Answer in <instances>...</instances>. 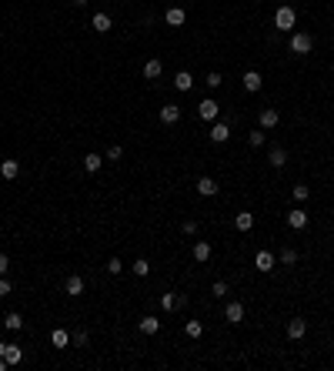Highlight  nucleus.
Here are the masks:
<instances>
[{
  "mask_svg": "<svg viewBox=\"0 0 334 371\" xmlns=\"http://www.w3.org/2000/svg\"><path fill=\"white\" fill-rule=\"evenodd\" d=\"M294 24H297V14H294V7H278L274 10V30H284V33H291L294 30Z\"/></svg>",
  "mask_w": 334,
  "mask_h": 371,
  "instance_id": "obj_1",
  "label": "nucleus"
},
{
  "mask_svg": "<svg viewBox=\"0 0 334 371\" xmlns=\"http://www.w3.org/2000/svg\"><path fill=\"white\" fill-rule=\"evenodd\" d=\"M291 50H294V54H311V50H314V37H311V33H291Z\"/></svg>",
  "mask_w": 334,
  "mask_h": 371,
  "instance_id": "obj_2",
  "label": "nucleus"
},
{
  "mask_svg": "<svg viewBox=\"0 0 334 371\" xmlns=\"http://www.w3.org/2000/svg\"><path fill=\"white\" fill-rule=\"evenodd\" d=\"M197 111H201V117H204V121H217V117H221V104H217L214 97H204Z\"/></svg>",
  "mask_w": 334,
  "mask_h": 371,
  "instance_id": "obj_3",
  "label": "nucleus"
},
{
  "mask_svg": "<svg viewBox=\"0 0 334 371\" xmlns=\"http://www.w3.org/2000/svg\"><path fill=\"white\" fill-rule=\"evenodd\" d=\"M0 358H4L7 364H20L24 351H20V345H7V341H0Z\"/></svg>",
  "mask_w": 334,
  "mask_h": 371,
  "instance_id": "obj_4",
  "label": "nucleus"
},
{
  "mask_svg": "<svg viewBox=\"0 0 334 371\" xmlns=\"http://www.w3.org/2000/svg\"><path fill=\"white\" fill-rule=\"evenodd\" d=\"M207 138L214 141V144H224V141L231 138V124H227V121H214V127H211V134H207Z\"/></svg>",
  "mask_w": 334,
  "mask_h": 371,
  "instance_id": "obj_5",
  "label": "nucleus"
},
{
  "mask_svg": "<svg viewBox=\"0 0 334 371\" xmlns=\"http://www.w3.org/2000/svg\"><path fill=\"white\" fill-rule=\"evenodd\" d=\"M224 321L227 324H241L244 321V305H241V301H231V305L224 308Z\"/></svg>",
  "mask_w": 334,
  "mask_h": 371,
  "instance_id": "obj_6",
  "label": "nucleus"
},
{
  "mask_svg": "<svg viewBox=\"0 0 334 371\" xmlns=\"http://www.w3.org/2000/svg\"><path fill=\"white\" fill-rule=\"evenodd\" d=\"M308 211L304 208H294V211H287V224L294 227V231H304V227H308Z\"/></svg>",
  "mask_w": 334,
  "mask_h": 371,
  "instance_id": "obj_7",
  "label": "nucleus"
},
{
  "mask_svg": "<svg viewBox=\"0 0 334 371\" xmlns=\"http://www.w3.org/2000/svg\"><path fill=\"white\" fill-rule=\"evenodd\" d=\"M84 288H87V284H84V278H80V275H71V278L64 281V294H71V298L84 294Z\"/></svg>",
  "mask_w": 334,
  "mask_h": 371,
  "instance_id": "obj_8",
  "label": "nucleus"
},
{
  "mask_svg": "<svg viewBox=\"0 0 334 371\" xmlns=\"http://www.w3.org/2000/svg\"><path fill=\"white\" fill-rule=\"evenodd\" d=\"M194 187H197V194H201V197H214V194L221 191L214 178H197V184H194Z\"/></svg>",
  "mask_w": 334,
  "mask_h": 371,
  "instance_id": "obj_9",
  "label": "nucleus"
},
{
  "mask_svg": "<svg viewBox=\"0 0 334 371\" xmlns=\"http://www.w3.org/2000/svg\"><path fill=\"white\" fill-rule=\"evenodd\" d=\"M304 334H308V324H304L301 318H294V321H287V338H291V341H301Z\"/></svg>",
  "mask_w": 334,
  "mask_h": 371,
  "instance_id": "obj_10",
  "label": "nucleus"
},
{
  "mask_svg": "<svg viewBox=\"0 0 334 371\" xmlns=\"http://www.w3.org/2000/svg\"><path fill=\"white\" fill-rule=\"evenodd\" d=\"M254 267H257V271H264V275H268V271H274V254H271V251H257Z\"/></svg>",
  "mask_w": 334,
  "mask_h": 371,
  "instance_id": "obj_11",
  "label": "nucleus"
},
{
  "mask_svg": "<svg viewBox=\"0 0 334 371\" xmlns=\"http://www.w3.org/2000/svg\"><path fill=\"white\" fill-rule=\"evenodd\" d=\"M261 84H264V77L257 71H247L244 74V90H247V94H257V90H261Z\"/></svg>",
  "mask_w": 334,
  "mask_h": 371,
  "instance_id": "obj_12",
  "label": "nucleus"
},
{
  "mask_svg": "<svg viewBox=\"0 0 334 371\" xmlns=\"http://www.w3.org/2000/svg\"><path fill=\"white\" fill-rule=\"evenodd\" d=\"M177 121H181V107H177V104L160 107V124H177Z\"/></svg>",
  "mask_w": 334,
  "mask_h": 371,
  "instance_id": "obj_13",
  "label": "nucleus"
},
{
  "mask_svg": "<svg viewBox=\"0 0 334 371\" xmlns=\"http://www.w3.org/2000/svg\"><path fill=\"white\" fill-rule=\"evenodd\" d=\"M278 121H281V114L274 111V107H264V111H261V127H264V130L278 127Z\"/></svg>",
  "mask_w": 334,
  "mask_h": 371,
  "instance_id": "obj_14",
  "label": "nucleus"
},
{
  "mask_svg": "<svg viewBox=\"0 0 334 371\" xmlns=\"http://www.w3.org/2000/svg\"><path fill=\"white\" fill-rule=\"evenodd\" d=\"M20 174V161H0V178L4 181H14Z\"/></svg>",
  "mask_w": 334,
  "mask_h": 371,
  "instance_id": "obj_15",
  "label": "nucleus"
},
{
  "mask_svg": "<svg viewBox=\"0 0 334 371\" xmlns=\"http://www.w3.org/2000/svg\"><path fill=\"white\" fill-rule=\"evenodd\" d=\"M164 20H167V24H171V27H181V24H184V20H187V14H184V10H181V7H167V14H164Z\"/></svg>",
  "mask_w": 334,
  "mask_h": 371,
  "instance_id": "obj_16",
  "label": "nucleus"
},
{
  "mask_svg": "<svg viewBox=\"0 0 334 371\" xmlns=\"http://www.w3.org/2000/svg\"><path fill=\"white\" fill-rule=\"evenodd\" d=\"M90 27H94L97 33H107V30H111V27H114V20H111V17H107V14H94V20H90Z\"/></svg>",
  "mask_w": 334,
  "mask_h": 371,
  "instance_id": "obj_17",
  "label": "nucleus"
},
{
  "mask_svg": "<svg viewBox=\"0 0 334 371\" xmlns=\"http://www.w3.org/2000/svg\"><path fill=\"white\" fill-rule=\"evenodd\" d=\"M207 258H211V244H207V241H194V261L204 264Z\"/></svg>",
  "mask_w": 334,
  "mask_h": 371,
  "instance_id": "obj_18",
  "label": "nucleus"
},
{
  "mask_svg": "<svg viewBox=\"0 0 334 371\" xmlns=\"http://www.w3.org/2000/svg\"><path fill=\"white\" fill-rule=\"evenodd\" d=\"M160 331V321L154 315H147V318H141V334H157Z\"/></svg>",
  "mask_w": 334,
  "mask_h": 371,
  "instance_id": "obj_19",
  "label": "nucleus"
},
{
  "mask_svg": "<svg viewBox=\"0 0 334 371\" xmlns=\"http://www.w3.org/2000/svg\"><path fill=\"white\" fill-rule=\"evenodd\" d=\"M234 227H238V231H251V227H254V214H247V211H241L238 218H234Z\"/></svg>",
  "mask_w": 334,
  "mask_h": 371,
  "instance_id": "obj_20",
  "label": "nucleus"
},
{
  "mask_svg": "<svg viewBox=\"0 0 334 371\" xmlns=\"http://www.w3.org/2000/svg\"><path fill=\"white\" fill-rule=\"evenodd\" d=\"M50 341H54V348H67L71 345V334H67L64 328H54L50 331Z\"/></svg>",
  "mask_w": 334,
  "mask_h": 371,
  "instance_id": "obj_21",
  "label": "nucleus"
},
{
  "mask_svg": "<svg viewBox=\"0 0 334 371\" xmlns=\"http://www.w3.org/2000/svg\"><path fill=\"white\" fill-rule=\"evenodd\" d=\"M174 87H177V90H191V87H194V77H191L187 71H177V77H174Z\"/></svg>",
  "mask_w": 334,
  "mask_h": 371,
  "instance_id": "obj_22",
  "label": "nucleus"
},
{
  "mask_svg": "<svg viewBox=\"0 0 334 371\" xmlns=\"http://www.w3.org/2000/svg\"><path fill=\"white\" fill-rule=\"evenodd\" d=\"M84 167H87V174H97V171L104 167V157L101 154H87V157H84Z\"/></svg>",
  "mask_w": 334,
  "mask_h": 371,
  "instance_id": "obj_23",
  "label": "nucleus"
},
{
  "mask_svg": "<svg viewBox=\"0 0 334 371\" xmlns=\"http://www.w3.org/2000/svg\"><path fill=\"white\" fill-rule=\"evenodd\" d=\"M160 71H164V67H160V60H147V64H144V77H147V81H157Z\"/></svg>",
  "mask_w": 334,
  "mask_h": 371,
  "instance_id": "obj_24",
  "label": "nucleus"
},
{
  "mask_svg": "<svg viewBox=\"0 0 334 371\" xmlns=\"http://www.w3.org/2000/svg\"><path fill=\"white\" fill-rule=\"evenodd\" d=\"M271 164H274V167H284L287 164V151L284 147H274V151H271Z\"/></svg>",
  "mask_w": 334,
  "mask_h": 371,
  "instance_id": "obj_25",
  "label": "nucleus"
},
{
  "mask_svg": "<svg viewBox=\"0 0 334 371\" xmlns=\"http://www.w3.org/2000/svg\"><path fill=\"white\" fill-rule=\"evenodd\" d=\"M184 334H187V338H201V334H204V324L201 321H187L184 324Z\"/></svg>",
  "mask_w": 334,
  "mask_h": 371,
  "instance_id": "obj_26",
  "label": "nucleus"
},
{
  "mask_svg": "<svg viewBox=\"0 0 334 371\" xmlns=\"http://www.w3.org/2000/svg\"><path fill=\"white\" fill-rule=\"evenodd\" d=\"M130 271H134L137 278H147V275H151V264H147V261H144V258H137L134 264H130Z\"/></svg>",
  "mask_w": 334,
  "mask_h": 371,
  "instance_id": "obj_27",
  "label": "nucleus"
},
{
  "mask_svg": "<svg viewBox=\"0 0 334 371\" xmlns=\"http://www.w3.org/2000/svg\"><path fill=\"white\" fill-rule=\"evenodd\" d=\"M4 324H7V328H10V331H20V328H24V318L17 315V311H10V315H7V318H4Z\"/></svg>",
  "mask_w": 334,
  "mask_h": 371,
  "instance_id": "obj_28",
  "label": "nucleus"
},
{
  "mask_svg": "<svg viewBox=\"0 0 334 371\" xmlns=\"http://www.w3.org/2000/svg\"><path fill=\"white\" fill-rule=\"evenodd\" d=\"M308 194H311V187H304V184H294V187H291V197H294L297 204L308 201Z\"/></svg>",
  "mask_w": 334,
  "mask_h": 371,
  "instance_id": "obj_29",
  "label": "nucleus"
},
{
  "mask_svg": "<svg viewBox=\"0 0 334 371\" xmlns=\"http://www.w3.org/2000/svg\"><path fill=\"white\" fill-rule=\"evenodd\" d=\"M247 141H251V147H261L264 141H268V134H264V127H257V130H251V134H247Z\"/></svg>",
  "mask_w": 334,
  "mask_h": 371,
  "instance_id": "obj_30",
  "label": "nucleus"
},
{
  "mask_svg": "<svg viewBox=\"0 0 334 371\" xmlns=\"http://www.w3.org/2000/svg\"><path fill=\"white\" fill-rule=\"evenodd\" d=\"M120 157H124V147H120V144H111V147H107V154H104V161H120Z\"/></svg>",
  "mask_w": 334,
  "mask_h": 371,
  "instance_id": "obj_31",
  "label": "nucleus"
},
{
  "mask_svg": "<svg viewBox=\"0 0 334 371\" xmlns=\"http://www.w3.org/2000/svg\"><path fill=\"white\" fill-rule=\"evenodd\" d=\"M160 308H164V311H174V308H177V294H171V291L160 294Z\"/></svg>",
  "mask_w": 334,
  "mask_h": 371,
  "instance_id": "obj_32",
  "label": "nucleus"
},
{
  "mask_svg": "<svg viewBox=\"0 0 334 371\" xmlns=\"http://www.w3.org/2000/svg\"><path fill=\"white\" fill-rule=\"evenodd\" d=\"M281 264H297V251L294 248H284V251H281Z\"/></svg>",
  "mask_w": 334,
  "mask_h": 371,
  "instance_id": "obj_33",
  "label": "nucleus"
},
{
  "mask_svg": "<svg viewBox=\"0 0 334 371\" xmlns=\"http://www.w3.org/2000/svg\"><path fill=\"white\" fill-rule=\"evenodd\" d=\"M207 87H211V90H217V87H221V74H217V71H211V74H207Z\"/></svg>",
  "mask_w": 334,
  "mask_h": 371,
  "instance_id": "obj_34",
  "label": "nucleus"
},
{
  "mask_svg": "<svg viewBox=\"0 0 334 371\" xmlns=\"http://www.w3.org/2000/svg\"><path fill=\"white\" fill-rule=\"evenodd\" d=\"M211 294L224 298V294H227V281H214V284H211Z\"/></svg>",
  "mask_w": 334,
  "mask_h": 371,
  "instance_id": "obj_35",
  "label": "nucleus"
},
{
  "mask_svg": "<svg viewBox=\"0 0 334 371\" xmlns=\"http://www.w3.org/2000/svg\"><path fill=\"white\" fill-rule=\"evenodd\" d=\"M107 271H111V275L117 278L120 271H124V264H120V258H111V261H107Z\"/></svg>",
  "mask_w": 334,
  "mask_h": 371,
  "instance_id": "obj_36",
  "label": "nucleus"
},
{
  "mask_svg": "<svg viewBox=\"0 0 334 371\" xmlns=\"http://www.w3.org/2000/svg\"><path fill=\"white\" fill-rule=\"evenodd\" d=\"M71 341H74L77 348H80V345H87V331H74V338H71Z\"/></svg>",
  "mask_w": 334,
  "mask_h": 371,
  "instance_id": "obj_37",
  "label": "nucleus"
},
{
  "mask_svg": "<svg viewBox=\"0 0 334 371\" xmlns=\"http://www.w3.org/2000/svg\"><path fill=\"white\" fill-rule=\"evenodd\" d=\"M7 294H10V281H7V278H0V298H7Z\"/></svg>",
  "mask_w": 334,
  "mask_h": 371,
  "instance_id": "obj_38",
  "label": "nucleus"
},
{
  "mask_svg": "<svg viewBox=\"0 0 334 371\" xmlns=\"http://www.w3.org/2000/svg\"><path fill=\"white\" fill-rule=\"evenodd\" d=\"M184 234H197V221H184Z\"/></svg>",
  "mask_w": 334,
  "mask_h": 371,
  "instance_id": "obj_39",
  "label": "nucleus"
},
{
  "mask_svg": "<svg viewBox=\"0 0 334 371\" xmlns=\"http://www.w3.org/2000/svg\"><path fill=\"white\" fill-rule=\"evenodd\" d=\"M7 267H10V261H7V254L0 251V275H7Z\"/></svg>",
  "mask_w": 334,
  "mask_h": 371,
  "instance_id": "obj_40",
  "label": "nucleus"
},
{
  "mask_svg": "<svg viewBox=\"0 0 334 371\" xmlns=\"http://www.w3.org/2000/svg\"><path fill=\"white\" fill-rule=\"evenodd\" d=\"M7 368H10V364H7V361H4V358H0V371H7Z\"/></svg>",
  "mask_w": 334,
  "mask_h": 371,
  "instance_id": "obj_41",
  "label": "nucleus"
},
{
  "mask_svg": "<svg viewBox=\"0 0 334 371\" xmlns=\"http://www.w3.org/2000/svg\"><path fill=\"white\" fill-rule=\"evenodd\" d=\"M74 4H87V0H74Z\"/></svg>",
  "mask_w": 334,
  "mask_h": 371,
  "instance_id": "obj_42",
  "label": "nucleus"
},
{
  "mask_svg": "<svg viewBox=\"0 0 334 371\" xmlns=\"http://www.w3.org/2000/svg\"><path fill=\"white\" fill-rule=\"evenodd\" d=\"M331 341H334V338H331Z\"/></svg>",
  "mask_w": 334,
  "mask_h": 371,
  "instance_id": "obj_43",
  "label": "nucleus"
}]
</instances>
